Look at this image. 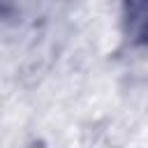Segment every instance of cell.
<instances>
[{"mask_svg": "<svg viewBox=\"0 0 148 148\" xmlns=\"http://www.w3.org/2000/svg\"><path fill=\"white\" fill-rule=\"evenodd\" d=\"M125 28L136 42H148V0H125Z\"/></svg>", "mask_w": 148, "mask_h": 148, "instance_id": "cell-1", "label": "cell"}]
</instances>
